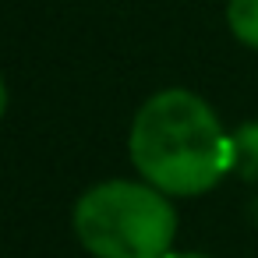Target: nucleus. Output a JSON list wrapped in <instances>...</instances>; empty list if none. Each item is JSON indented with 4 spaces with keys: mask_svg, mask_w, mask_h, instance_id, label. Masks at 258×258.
<instances>
[{
    "mask_svg": "<svg viewBox=\"0 0 258 258\" xmlns=\"http://www.w3.org/2000/svg\"><path fill=\"white\" fill-rule=\"evenodd\" d=\"M131 163L163 195H202L233 170V142L205 99L187 89L156 92L131 124Z\"/></svg>",
    "mask_w": 258,
    "mask_h": 258,
    "instance_id": "nucleus-1",
    "label": "nucleus"
},
{
    "mask_svg": "<svg viewBox=\"0 0 258 258\" xmlns=\"http://www.w3.org/2000/svg\"><path fill=\"white\" fill-rule=\"evenodd\" d=\"M226 18H230L233 36H237L244 46L258 50V0H230Z\"/></svg>",
    "mask_w": 258,
    "mask_h": 258,
    "instance_id": "nucleus-4",
    "label": "nucleus"
},
{
    "mask_svg": "<svg viewBox=\"0 0 258 258\" xmlns=\"http://www.w3.org/2000/svg\"><path fill=\"white\" fill-rule=\"evenodd\" d=\"M233 170L258 184V124H244L233 138Z\"/></svg>",
    "mask_w": 258,
    "mask_h": 258,
    "instance_id": "nucleus-3",
    "label": "nucleus"
},
{
    "mask_svg": "<svg viewBox=\"0 0 258 258\" xmlns=\"http://www.w3.org/2000/svg\"><path fill=\"white\" fill-rule=\"evenodd\" d=\"M4 110H8V85L0 78V120H4Z\"/></svg>",
    "mask_w": 258,
    "mask_h": 258,
    "instance_id": "nucleus-5",
    "label": "nucleus"
},
{
    "mask_svg": "<svg viewBox=\"0 0 258 258\" xmlns=\"http://www.w3.org/2000/svg\"><path fill=\"white\" fill-rule=\"evenodd\" d=\"M166 258H209V254H166Z\"/></svg>",
    "mask_w": 258,
    "mask_h": 258,
    "instance_id": "nucleus-6",
    "label": "nucleus"
},
{
    "mask_svg": "<svg viewBox=\"0 0 258 258\" xmlns=\"http://www.w3.org/2000/svg\"><path fill=\"white\" fill-rule=\"evenodd\" d=\"M75 233L96 258H166L177 212L152 184L106 180L78 198Z\"/></svg>",
    "mask_w": 258,
    "mask_h": 258,
    "instance_id": "nucleus-2",
    "label": "nucleus"
}]
</instances>
